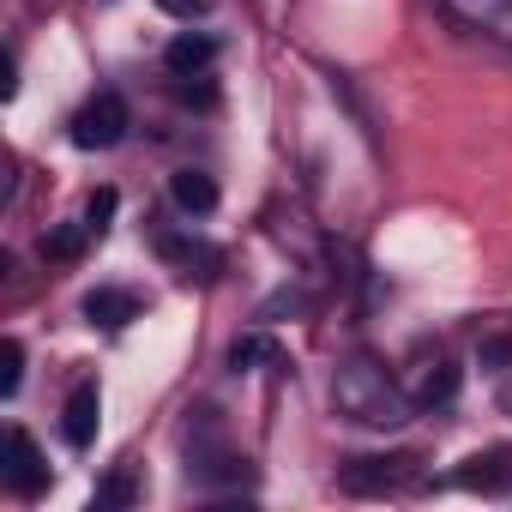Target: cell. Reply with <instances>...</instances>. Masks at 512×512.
<instances>
[{
    "label": "cell",
    "instance_id": "1",
    "mask_svg": "<svg viewBox=\"0 0 512 512\" xmlns=\"http://www.w3.org/2000/svg\"><path fill=\"white\" fill-rule=\"evenodd\" d=\"M332 404H338V416H350V422H362V428H404L410 410H416V398H410L380 362H368V356H356V362L338 368Z\"/></svg>",
    "mask_w": 512,
    "mask_h": 512
},
{
    "label": "cell",
    "instance_id": "2",
    "mask_svg": "<svg viewBox=\"0 0 512 512\" xmlns=\"http://www.w3.org/2000/svg\"><path fill=\"white\" fill-rule=\"evenodd\" d=\"M422 482V458L410 452H386V458H350L338 470V488L344 494H404Z\"/></svg>",
    "mask_w": 512,
    "mask_h": 512
},
{
    "label": "cell",
    "instance_id": "3",
    "mask_svg": "<svg viewBox=\"0 0 512 512\" xmlns=\"http://www.w3.org/2000/svg\"><path fill=\"white\" fill-rule=\"evenodd\" d=\"M127 127H133L127 103H121L115 91H97V97L73 115V145H79V151H109V145L127 139Z\"/></svg>",
    "mask_w": 512,
    "mask_h": 512
},
{
    "label": "cell",
    "instance_id": "4",
    "mask_svg": "<svg viewBox=\"0 0 512 512\" xmlns=\"http://www.w3.org/2000/svg\"><path fill=\"white\" fill-rule=\"evenodd\" d=\"M0 476H7V488L25 494V500H37L49 488V464H43V452H37V440L25 428L7 434V464H0Z\"/></svg>",
    "mask_w": 512,
    "mask_h": 512
},
{
    "label": "cell",
    "instance_id": "5",
    "mask_svg": "<svg viewBox=\"0 0 512 512\" xmlns=\"http://www.w3.org/2000/svg\"><path fill=\"white\" fill-rule=\"evenodd\" d=\"M404 392L416 398V410L452 404V398H458V362H446V356H422V362L404 374Z\"/></svg>",
    "mask_w": 512,
    "mask_h": 512
},
{
    "label": "cell",
    "instance_id": "6",
    "mask_svg": "<svg viewBox=\"0 0 512 512\" xmlns=\"http://www.w3.org/2000/svg\"><path fill=\"white\" fill-rule=\"evenodd\" d=\"M458 488H476V494H506L512 488V446H488V452H470L458 470H452Z\"/></svg>",
    "mask_w": 512,
    "mask_h": 512
},
{
    "label": "cell",
    "instance_id": "7",
    "mask_svg": "<svg viewBox=\"0 0 512 512\" xmlns=\"http://www.w3.org/2000/svg\"><path fill=\"white\" fill-rule=\"evenodd\" d=\"M97 422H103V392H97V380H79V386L67 392V404H61V434H67V446H91V440H97Z\"/></svg>",
    "mask_w": 512,
    "mask_h": 512
},
{
    "label": "cell",
    "instance_id": "8",
    "mask_svg": "<svg viewBox=\"0 0 512 512\" xmlns=\"http://www.w3.org/2000/svg\"><path fill=\"white\" fill-rule=\"evenodd\" d=\"M211 61H217V43H211L205 31H181V37L163 49V67H169L175 79H199Z\"/></svg>",
    "mask_w": 512,
    "mask_h": 512
},
{
    "label": "cell",
    "instance_id": "9",
    "mask_svg": "<svg viewBox=\"0 0 512 512\" xmlns=\"http://www.w3.org/2000/svg\"><path fill=\"white\" fill-rule=\"evenodd\" d=\"M85 320L121 332L127 320H139V296H133V290H91V296H85Z\"/></svg>",
    "mask_w": 512,
    "mask_h": 512
},
{
    "label": "cell",
    "instance_id": "10",
    "mask_svg": "<svg viewBox=\"0 0 512 512\" xmlns=\"http://www.w3.org/2000/svg\"><path fill=\"white\" fill-rule=\"evenodd\" d=\"M446 7L488 37H512V0H446Z\"/></svg>",
    "mask_w": 512,
    "mask_h": 512
},
{
    "label": "cell",
    "instance_id": "11",
    "mask_svg": "<svg viewBox=\"0 0 512 512\" xmlns=\"http://www.w3.org/2000/svg\"><path fill=\"white\" fill-rule=\"evenodd\" d=\"M157 253H163V260H175V266H187V278H193V266H199V278H211L223 266V253L205 247V241H193V235H163Z\"/></svg>",
    "mask_w": 512,
    "mask_h": 512
},
{
    "label": "cell",
    "instance_id": "12",
    "mask_svg": "<svg viewBox=\"0 0 512 512\" xmlns=\"http://www.w3.org/2000/svg\"><path fill=\"white\" fill-rule=\"evenodd\" d=\"M169 193H175V205L193 211V217H205V211L217 205V181H211L205 169H175V175H169Z\"/></svg>",
    "mask_w": 512,
    "mask_h": 512
},
{
    "label": "cell",
    "instance_id": "13",
    "mask_svg": "<svg viewBox=\"0 0 512 512\" xmlns=\"http://www.w3.org/2000/svg\"><path fill=\"white\" fill-rule=\"evenodd\" d=\"M229 368L235 374H253V368H284V350L272 338H235L229 344Z\"/></svg>",
    "mask_w": 512,
    "mask_h": 512
},
{
    "label": "cell",
    "instance_id": "14",
    "mask_svg": "<svg viewBox=\"0 0 512 512\" xmlns=\"http://www.w3.org/2000/svg\"><path fill=\"white\" fill-rule=\"evenodd\" d=\"M85 241H91V223H61L55 235H43V260H79Z\"/></svg>",
    "mask_w": 512,
    "mask_h": 512
},
{
    "label": "cell",
    "instance_id": "15",
    "mask_svg": "<svg viewBox=\"0 0 512 512\" xmlns=\"http://www.w3.org/2000/svg\"><path fill=\"white\" fill-rule=\"evenodd\" d=\"M19 380H25V344L19 338H7V344H0V392H19Z\"/></svg>",
    "mask_w": 512,
    "mask_h": 512
},
{
    "label": "cell",
    "instance_id": "16",
    "mask_svg": "<svg viewBox=\"0 0 512 512\" xmlns=\"http://www.w3.org/2000/svg\"><path fill=\"white\" fill-rule=\"evenodd\" d=\"M109 217H115V187L91 193V205H85V223H91V235H103V229H109Z\"/></svg>",
    "mask_w": 512,
    "mask_h": 512
},
{
    "label": "cell",
    "instance_id": "17",
    "mask_svg": "<svg viewBox=\"0 0 512 512\" xmlns=\"http://www.w3.org/2000/svg\"><path fill=\"white\" fill-rule=\"evenodd\" d=\"M127 500H133V476H115L97 488V506H127Z\"/></svg>",
    "mask_w": 512,
    "mask_h": 512
},
{
    "label": "cell",
    "instance_id": "18",
    "mask_svg": "<svg viewBox=\"0 0 512 512\" xmlns=\"http://www.w3.org/2000/svg\"><path fill=\"white\" fill-rule=\"evenodd\" d=\"M157 7H163V13H175V19H199L211 0H157Z\"/></svg>",
    "mask_w": 512,
    "mask_h": 512
}]
</instances>
